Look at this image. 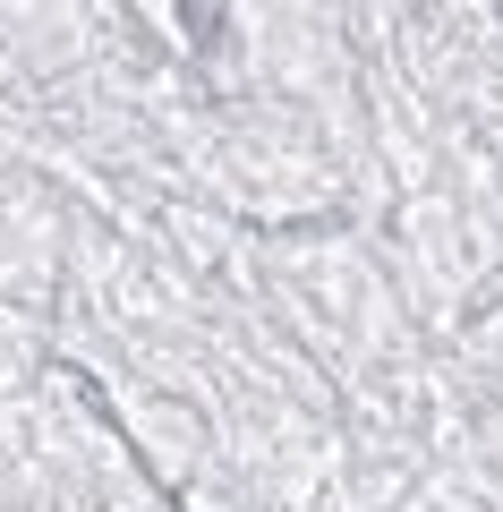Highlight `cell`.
Instances as JSON below:
<instances>
[{
  "label": "cell",
  "instance_id": "cell-1",
  "mask_svg": "<svg viewBox=\"0 0 503 512\" xmlns=\"http://www.w3.org/2000/svg\"><path fill=\"white\" fill-rule=\"evenodd\" d=\"M188 9V35H197V52H214L222 43V0H180Z\"/></svg>",
  "mask_w": 503,
  "mask_h": 512
}]
</instances>
